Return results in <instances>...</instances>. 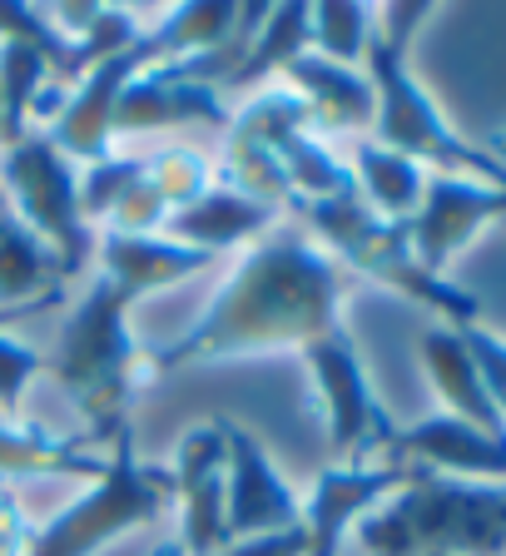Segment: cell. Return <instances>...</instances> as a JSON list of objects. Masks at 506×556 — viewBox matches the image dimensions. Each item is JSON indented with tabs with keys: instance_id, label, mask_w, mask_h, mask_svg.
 <instances>
[{
	"instance_id": "cell-1",
	"label": "cell",
	"mask_w": 506,
	"mask_h": 556,
	"mask_svg": "<svg viewBox=\"0 0 506 556\" xmlns=\"http://www.w3.org/2000/svg\"><path fill=\"white\" fill-rule=\"evenodd\" d=\"M347 289L353 278L299 224H278L243 249L185 333L144 353V378H169L204 363L303 353L313 338L343 328Z\"/></svg>"
},
{
	"instance_id": "cell-2",
	"label": "cell",
	"mask_w": 506,
	"mask_h": 556,
	"mask_svg": "<svg viewBox=\"0 0 506 556\" xmlns=\"http://www.w3.org/2000/svg\"><path fill=\"white\" fill-rule=\"evenodd\" d=\"M372 556H506V482H467L413 467L372 517L357 521Z\"/></svg>"
},
{
	"instance_id": "cell-3",
	"label": "cell",
	"mask_w": 506,
	"mask_h": 556,
	"mask_svg": "<svg viewBox=\"0 0 506 556\" xmlns=\"http://www.w3.org/2000/svg\"><path fill=\"white\" fill-rule=\"evenodd\" d=\"M135 303L119 299L104 278H90L80 303L65 313L55 338V353H46V372L69 393L90 422V438L110 442L119 428H129V407L144 388V348L129 324Z\"/></svg>"
},
{
	"instance_id": "cell-4",
	"label": "cell",
	"mask_w": 506,
	"mask_h": 556,
	"mask_svg": "<svg viewBox=\"0 0 506 556\" xmlns=\"http://www.w3.org/2000/svg\"><path fill=\"white\" fill-rule=\"evenodd\" d=\"M293 214H299V229L308 233L347 278H372L378 289H392V293H403V299L422 303V308L442 313L447 328L477 324L482 303H477L467 289H457L452 278L427 274V268L417 264L413 243H407V224L378 219L357 194L299 204Z\"/></svg>"
},
{
	"instance_id": "cell-5",
	"label": "cell",
	"mask_w": 506,
	"mask_h": 556,
	"mask_svg": "<svg viewBox=\"0 0 506 556\" xmlns=\"http://www.w3.org/2000/svg\"><path fill=\"white\" fill-rule=\"evenodd\" d=\"M164 511H174L169 467L144 463L135 447V428H119L110 438L100 477L85 482L80 497H69L55 517L35 527L25 556H94L135 527L160 521Z\"/></svg>"
},
{
	"instance_id": "cell-6",
	"label": "cell",
	"mask_w": 506,
	"mask_h": 556,
	"mask_svg": "<svg viewBox=\"0 0 506 556\" xmlns=\"http://www.w3.org/2000/svg\"><path fill=\"white\" fill-rule=\"evenodd\" d=\"M413 40L378 30L368 46V70L378 110H372V139L388 150L417 160L427 174H467V179H486V185L506 189V160L477 150L472 139H461L447 125V115L438 110V100L422 90V80L413 75Z\"/></svg>"
},
{
	"instance_id": "cell-7",
	"label": "cell",
	"mask_w": 506,
	"mask_h": 556,
	"mask_svg": "<svg viewBox=\"0 0 506 556\" xmlns=\"http://www.w3.org/2000/svg\"><path fill=\"white\" fill-rule=\"evenodd\" d=\"M0 194L15 219L55 249L69 278L94 264V229L80 214V164L65 160L46 129H30L0 150Z\"/></svg>"
},
{
	"instance_id": "cell-8",
	"label": "cell",
	"mask_w": 506,
	"mask_h": 556,
	"mask_svg": "<svg viewBox=\"0 0 506 556\" xmlns=\"http://www.w3.org/2000/svg\"><path fill=\"white\" fill-rule=\"evenodd\" d=\"M299 358H303V372H308L313 403H318L328 457L333 463H372V452H388L397 428L382 413L378 393H372V378L363 368V353L347 338V328L313 338Z\"/></svg>"
},
{
	"instance_id": "cell-9",
	"label": "cell",
	"mask_w": 506,
	"mask_h": 556,
	"mask_svg": "<svg viewBox=\"0 0 506 556\" xmlns=\"http://www.w3.org/2000/svg\"><path fill=\"white\" fill-rule=\"evenodd\" d=\"M224 417H208L179 432L169 467L174 477V517H179V552L185 556H224L229 527H224Z\"/></svg>"
},
{
	"instance_id": "cell-10",
	"label": "cell",
	"mask_w": 506,
	"mask_h": 556,
	"mask_svg": "<svg viewBox=\"0 0 506 556\" xmlns=\"http://www.w3.org/2000/svg\"><path fill=\"white\" fill-rule=\"evenodd\" d=\"M160 50H154V35L144 30V40H135L129 50L119 55H104L100 65H90L80 80L69 85L65 104H60V115L46 125L50 144H55L65 160L75 164H94L104 154H115V104L125 94V85L135 80L144 65H154Z\"/></svg>"
},
{
	"instance_id": "cell-11",
	"label": "cell",
	"mask_w": 506,
	"mask_h": 556,
	"mask_svg": "<svg viewBox=\"0 0 506 556\" xmlns=\"http://www.w3.org/2000/svg\"><path fill=\"white\" fill-rule=\"evenodd\" d=\"M413 463H328L313 472V486L303 497L299 527L308 536V556H343L347 532L372 517L392 492H403Z\"/></svg>"
},
{
	"instance_id": "cell-12",
	"label": "cell",
	"mask_w": 506,
	"mask_h": 556,
	"mask_svg": "<svg viewBox=\"0 0 506 556\" xmlns=\"http://www.w3.org/2000/svg\"><path fill=\"white\" fill-rule=\"evenodd\" d=\"M506 219V189L467 174H427L422 204L407 219V243L427 274L447 278V264L486 229Z\"/></svg>"
},
{
	"instance_id": "cell-13",
	"label": "cell",
	"mask_w": 506,
	"mask_h": 556,
	"mask_svg": "<svg viewBox=\"0 0 506 556\" xmlns=\"http://www.w3.org/2000/svg\"><path fill=\"white\" fill-rule=\"evenodd\" d=\"M224 442H229V457H224V527H229V542L299 527L303 497L293 492L283 467L274 463V452L249 428H239L233 417H224Z\"/></svg>"
},
{
	"instance_id": "cell-14",
	"label": "cell",
	"mask_w": 506,
	"mask_h": 556,
	"mask_svg": "<svg viewBox=\"0 0 506 556\" xmlns=\"http://www.w3.org/2000/svg\"><path fill=\"white\" fill-rule=\"evenodd\" d=\"M233 104L219 85L199 80L185 60H154L125 85L115 104V139L125 135H160V129L179 125H214L229 129Z\"/></svg>"
},
{
	"instance_id": "cell-15",
	"label": "cell",
	"mask_w": 506,
	"mask_h": 556,
	"mask_svg": "<svg viewBox=\"0 0 506 556\" xmlns=\"http://www.w3.org/2000/svg\"><path fill=\"white\" fill-rule=\"evenodd\" d=\"M388 457L442 477H467V482H506V432H482L447 413L397 428L388 442Z\"/></svg>"
},
{
	"instance_id": "cell-16",
	"label": "cell",
	"mask_w": 506,
	"mask_h": 556,
	"mask_svg": "<svg viewBox=\"0 0 506 556\" xmlns=\"http://www.w3.org/2000/svg\"><path fill=\"white\" fill-rule=\"evenodd\" d=\"M214 264L219 258L199 254L169 233H94V278H104L125 303L164 293Z\"/></svg>"
},
{
	"instance_id": "cell-17",
	"label": "cell",
	"mask_w": 506,
	"mask_h": 556,
	"mask_svg": "<svg viewBox=\"0 0 506 556\" xmlns=\"http://www.w3.org/2000/svg\"><path fill=\"white\" fill-rule=\"evenodd\" d=\"M278 224H283V208L243 194V189H233V185H214L204 199H194L189 208L169 214L164 233L208 258H224V254H233V249L258 243L268 229H278Z\"/></svg>"
},
{
	"instance_id": "cell-18",
	"label": "cell",
	"mask_w": 506,
	"mask_h": 556,
	"mask_svg": "<svg viewBox=\"0 0 506 556\" xmlns=\"http://www.w3.org/2000/svg\"><path fill=\"white\" fill-rule=\"evenodd\" d=\"M283 85L308 104L313 129L318 135H353L363 139L372 129V110H378V94H372L368 70L353 65H333V60L303 50L293 65L283 70Z\"/></svg>"
},
{
	"instance_id": "cell-19",
	"label": "cell",
	"mask_w": 506,
	"mask_h": 556,
	"mask_svg": "<svg viewBox=\"0 0 506 556\" xmlns=\"http://www.w3.org/2000/svg\"><path fill=\"white\" fill-rule=\"evenodd\" d=\"M65 264L30 224L0 204V313H30L65 299Z\"/></svg>"
},
{
	"instance_id": "cell-20",
	"label": "cell",
	"mask_w": 506,
	"mask_h": 556,
	"mask_svg": "<svg viewBox=\"0 0 506 556\" xmlns=\"http://www.w3.org/2000/svg\"><path fill=\"white\" fill-rule=\"evenodd\" d=\"M417 358H422V372H427V382H432V393L442 397V413L461 417V422H472V428H482V432H506L502 413H496L492 397H486V382H482V372H477V363L457 328H447V324L427 328V333L417 338Z\"/></svg>"
},
{
	"instance_id": "cell-21",
	"label": "cell",
	"mask_w": 506,
	"mask_h": 556,
	"mask_svg": "<svg viewBox=\"0 0 506 556\" xmlns=\"http://www.w3.org/2000/svg\"><path fill=\"white\" fill-rule=\"evenodd\" d=\"M347 174H353V189L357 199L388 224H407L422 204V189H427V169L407 154L388 150L378 144L372 135L353 139V150H347Z\"/></svg>"
},
{
	"instance_id": "cell-22",
	"label": "cell",
	"mask_w": 506,
	"mask_h": 556,
	"mask_svg": "<svg viewBox=\"0 0 506 556\" xmlns=\"http://www.w3.org/2000/svg\"><path fill=\"white\" fill-rule=\"evenodd\" d=\"M100 467L104 452H94L90 442L0 417V482H11V477H85V482H94Z\"/></svg>"
},
{
	"instance_id": "cell-23",
	"label": "cell",
	"mask_w": 506,
	"mask_h": 556,
	"mask_svg": "<svg viewBox=\"0 0 506 556\" xmlns=\"http://www.w3.org/2000/svg\"><path fill=\"white\" fill-rule=\"evenodd\" d=\"M303 50H308V5H299V0L268 5L258 30H253V40L243 46L233 75L224 80V94H253V90H264V85H274V75L283 80V70L293 65Z\"/></svg>"
},
{
	"instance_id": "cell-24",
	"label": "cell",
	"mask_w": 506,
	"mask_h": 556,
	"mask_svg": "<svg viewBox=\"0 0 506 556\" xmlns=\"http://www.w3.org/2000/svg\"><path fill=\"white\" fill-rule=\"evenodd\" d=\"M278 169L288 179V214L299 204H318V199H338V194H357L353 174H347L343 154H333V144L318 135V129H299V135L278 139Z\"/></svg>"
},
{
	"instance_id": "cell-25",
	"label": "cell",
	"mask_w": 506,
	"mask_h": 556,
	"mask_svg": "<svg viewBox=\"0 0 506 556\" xmlns=\"http://www.w3.org/2000/svg\"><path fill=\"white\" fill-rule=\"evenodd\" d=\"M372 35H378V5H353V0L308 5V50L333 65L363 70Z\"/></svg>"
},
{
	"instance_id": "cell-26",
	"label": "cell",
	"mask_w": 506,
	"mask_h": 556,
	"mask_svg": "<svg viewBox=\"0 0 506 556\" xmlns=\"http://www.w3.org/2000/svg\"><path fill=\"white\" fill-rule=\"evenodd\" d=\"M144 174H150V185L160 189V199L169 204V214L189 208L194 199H204L208 189L219 185L214 154L194 150V144H164V150H154L150 164H144Z\"/></svg>"
},
{
	"instance_id": "cell-27",
	"label": "cell",
	"mask_w": 506,
	"mask_h": 556,
	"mask_svg": "<svg viewBox=\"0 0 506 556\" xmlns=\"http://www.w3.org/2000/svg\"><path fill=\"white\" fill-rule=\"evenodd\" d=\"M144 164H150V154H119V150L94 164H80V214L94 233L110 219V208L125 199V189L144 174Z\"/></svg>"
},
{
	"instance_id": "cell-28",
	"label": "cell",
	"mask_w": 506,
	"mask_h": 556,
	"mask_svg": "<svg viewBox=\"0 0 506 556\" xmlns=\"http://www.w3.org/2000/svg\"><path fill=\"white\" fill-rule=\"evenodd\" d=\"M46 372V353L30 348L25 338H15L11 328H0V417L5 422H25L21 407H25V388L30 378Z\"/></svg>"
},
{
	"instance_id": "cell-29",
	"label": "cell",
	"mask_w": 506,
	"mask_h": 556,
	"mask_svg": "<svg viewBox=\"0 0 506 556\" xmlns=\"http://www.w3.org/2000/svg\"><path fill=\"white\" fill-rule=\"evenodd\" d=\"M164 224H169V204L150 185V174H139L135 185L125 189V199L110 208V219L100 224V233H164Z\"/></svg>"
},
{
	"instance_id": "cell-30",
	"label": "cell",
	"mask_w": 506,
	"mask_h": 556,
	"mask_svg": "<svg viewBox=\"0 0 506 556\" xmlns=\"http://www.w3.org/2000/svg\"><path fill=\"white\" fill-rule=\"evenodd\" d=\"M457 333H461V343H467V353H472L477 372H482L486 397H492V407L502 413V422H506V338L492 333V328H482V324L457 328Z\"/></svg>"
},
{
	"instance_id": "cell-31",
	"label": "cell",
	"mask_w": 506,
	"mask_h": 556,
	"mask_svg": "<svg viewBox=\"0 0 506 556\" xmlns=\"http://www.w3.org/2000/svg\"><path fill=\"white\" fill-rule=\"evenodd\" d=\"M30 536H35V521L30 511L21 507L11 486H0V556H25L30 552Z\"/></svg>"
},
{
	"instance_id": "cell-32",
	"label": "cell",
	"mask_w": 506,
	"mask_h": 556,
	"mask_svg": "<svg viewBox=\"0 0 506 556\" xmlns=\"http://www.w3.org/2000/svg\"><path fill=\"white\" fill-rule=\"evenodd\" d=\"M224 556H308V536H303V527L258 532V536H243V542H229Z\"/></svg>"
},
{
	"instance_id": "cell-33",
	"label": "cell",
	"mask_w": 506,
	"mask_h": 556,
	"mask_svg": "<svg viewBox=\"0 0 506 556\" xmlns=\"http://www.w3.org/2000/svg\"><path fill=\"white\" fill-rule=\"evenodd\" d=\"M150 556H185V552H179V542H164V546H154Z\"/></svg>"
},
{
	"instance_id": "cell-34",
	"label": "cell",
	"mask_w": 506,
	"mask_h": 556,
	"mask_svg": "<svg viewBox=\"0 0 506 556\" xmlns=\"http://www.w3.org/2000/svg\"><path fill=\"white\" fill-rule=\"evenodd\" d=\"M0 144H5V104H0Z\"/></svg>"
},
{
	"instance_id": "cell-35",
	"label": "cell",
	"mask_w": 506,
	"mask_h": 556,
	"mask_svg": "<svg viewBox=\"0 0 506 556\" xmlns=\"http://www.w3.org/2000/svg\"><path fill=\"white\" fill-rule=\"evenodd\" d=\"M11 318H15V313H0V328H5V324H11Z\"/></svg>"
},
{
	"instance_id": "cell-36",
	"label": "cell",
	"mask_w": 506,
	"mask_h": 556,
	"mask_svg": "<svg viewBox=\"0 0 506 556\" xmlns=\"http://www.w3.org/2000/svg\"><path fill=\"white\" fill-rule=\"evenodd\" d=\"M0 204H5V194H0Z\"/></svg>"
},
{
	"instance_id": "cell-37",
	"label": "cell",
	"mask_w": 506,
	"mask_h": 556,
	"mask_svg": "<svg viewBox=\"0 0 506 556\" xmlns=\"http://www.w3.org/2000/svg\"><path fill=\"white\" fill-rule=\"evenodd\" d=\"M502 144H506V135H502Z\"/></svg>"
},
{
	"instance_id": "cell-38",
	"label": "cell",
	"mask_w": 506,
	"mask_h": 556,
	"mask_svg": "<svg viewBox=\"0 0 506 556\" xmlns=\"http://www.w3.org/2000/svg\"><path fill=\"white\" fill-rule=\"evenodd\" d=\"M438 556H442V552H438Z\"/></svg>"
}]
</instances>
